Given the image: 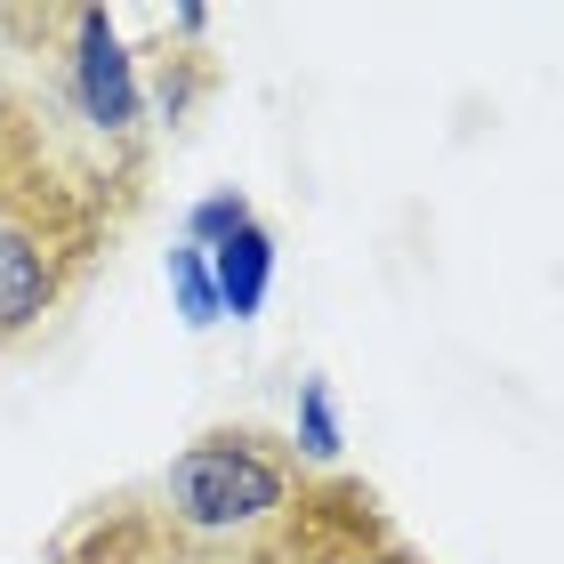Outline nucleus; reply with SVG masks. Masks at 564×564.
I'll return each mask as SVG.
<instances>
[{
    "label": "nucleus",
    "instance_id": "f257e3e1",
    "mask_svg": "<svg viewBox=\"0 0 564 564\" xmlns=\"http://www.w3.org/2000/svg\"><path fill=\"white\" fill-rule=\"evenodd\" d=\"M153 177V145H106L48 82L0 73V355L33 347L113 259Z\"/></svg>",
    "mask_w": 564,
    "mask_h": 564
},
{
    "label": "nucleus",
    "instance_id": "f03ea898",
    "mask_svg": "<svg viewBox=\"0 0 564 564\" xmlns=\"http://www.w3.org/2000/svg\"><path fill=\"white\" fill-rule=\"evenodd\" d=\"M315 476L299 459L291 435L274 427H250V420H226V427H202L186 452L153 476L145 508L162 517L186 549L218 556V564H242V549L299 500V484Z\"/></svg>",
    "mask_w": 564,
    "mask_h": 564
},
{
    "label": "nucleus",
    "instance_id": "7ed1b4c3",
    "mask_svg": "<svg viewBox=\"0 0 564 564\" xmlns=\"http://www.w3.org/2000/svg\"><path fill=\"white\" fill-rule=\"evenodd\" d=\"M242 564H427L364 476H306L299 500L242 549Z\"/></svg>",
    "mask_w": 564,
    "mask_h": 564
},
{
    "label": "nucleus",
    "instance_id": "20e7f679",
    "mask_svg": "<svg viewBox=\"0 0 564 564\" xmlns=\"http://www.w3.org/2000/svg\"><path fill=\"white\" fill-rule=\"evenodd\" d=\"M65 97H73V113H82L89 138H106V145H138L145 138L138 57L121 48L106 9H73L65 17Z\"/></svg>",
    "mask_w": 564,
    "mask_h": 564
},
{
    "label": "nucleus",
    "instance_id": "39448f33",
    "mask_svg": "<svg viewBox=\"0 0 564 564\" xmlns=\"http://www.w3.org/2000/svg\"><path fill=\"white\" fill-rule=\"evenodd\" d=\"M202 259H210V282H218V315L250 323L267 306V291H274V235H267L259 218H242L235 235L210 242Z\"/></svg>",
    "mask_w": 564,
    "mask_h": 564
},
{
    "label": "nucleus",
    "instance_id": "423d86ee",
    "mask_svg": "<svg viewBox=\"0 0 564 564\" xmlns=\"http://www.w3.org/2000/svg\"><path fill=\"white\" fill-rule=\"evenodd\" d=\"M138 532H145V500H138V492L97 500L89 517L73 524L57 549H48V564H130V556H138Z\"/></svg>",
    "mask_w": 564,
    "mask_h": 564
},
{
    "label": "nucleus",
    "instance_id": "0eeeda50",
    "mask_svg": "<svg viewBox=\"0 0 564 564\" xmlns=\"http://www.w3.org/2000/svg\"><path fill=\"white\" fill-rule=\"evenodd\" d=\"M170 299H177V315H186V330L218 323V282H210V259H202L194 242L170 250Z\"/></svg>",
    "mask_w": 564,
    "mask_h": 564
},
{
    "label": "nucleus",
    "instance_id": "6e6552de",
    "mask_svg": "<svg viewBox=\"0 0 564 564\" xmlns=\"http://www.w3.org/2000/svg\"><path fill=\"white\" fill-rule=\"evenodd\" d=\"M291 444H299V459L315 476H330V459H339V420H330V388H323V379L299 395V435H291Z\"/></svg>",
    "mask_w": 564,
    "mask_h": 564
},
{
    "label": "nucleus",
    "instance_id": "1a4fd4ad",
    "mask_svg": "<svg viewBox=\"0 0 564 564\" xmlns=\"http://www.w3.org/2000/svg\"><path fill=\"white\" fill-rule=\"evenodd\" d=\"M242 218H259V210H250V202H242L235 186H218V194H202L194 210H186V242H194V250H210V242L235 235Z\"/></svg>",
    "mask_w": 564,
    "mask_h": 564
},
{
    "label": "nucleus",
    "instance_id": "9d476101",
    "mask_svg": "<svg viewBox=\"0 0 564 564\" xmlns=\"http://www.w3.org/2000/svg\"><path fill=\"white\" fill-rule=\"evenodd\" d=\"M138 500H145V492H138ZM130 564H218V556L186 549V541H177V532H170V524L145 508V532H138V556H130Z\"/></svg>",
    "mask_w": 564,
    "mask_h": 564
}]
</instances>
